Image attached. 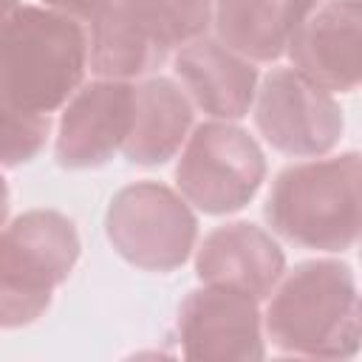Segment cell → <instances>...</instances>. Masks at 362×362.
Segmentation results:
<instances>
[{
    "instance_id": "obj_1",
    "label": "cell",
    "mask_w": 362,
    "mask_h": 362,
    "mask_svg": "<svg viewBox=\"0 0 362 362\" xmlns=\"http://www.w3.org/2000/svg\"><path fill=\"white\" fill-rule=\"evenodd\" d=\"M88 34L48 6L0 0V102L54 113L82 85Z\"/></svg>"
},
{
    "instance_id": "obj_2",
    "label": "cell",
    "mask_w": 362,
    "mask_h": 362,
    "mask_svg": "<svg viewBox=\"0 0 362 362\" xmlns=\"http://www.w3.org/2000/svg\"><path fill=\"white\" fill-rule=\"evenodd\" d=\"M269 342L280 354L351 359L359 351V294L342 260H303L280 274L263 314Z\"/></svg>"
},
{
    "instance_id": "obj_3",
    "label": "cell",
    "mask_w": 362,
    "mask_h": 362,
    "mask_svg": "<svg viewBox=\"0 0 362 362\" xmlns=\"http://www.w3.org/2000/svg\"><path fill=\"white\" fill-rule=\"evenodd\" d=\"M359 178L356 150L291 164L272 181L263 218L274 235L294 246L348 252L359 238Z\"/></svg>"
},
{
    "instance_id": "obj_4",
    "label": "cell",
    "mask_w": 362,
    "mask_h": 362,
    "mask_svg": "<svg viewBox=\"0 0 362 362\" xmlns=\"http://www.w3.org/2000/svg\"><path fill=\"white\" fill-rule=\"evenodd\" d=\"M79 260V235L57 209H28L0 229V328L40 320Z\"/></svg>"
},
{
    "instance_id": "obj_5",
    "label": "cell",
    "mask_w": 362,
    "mask_h": 362,
    "mask_svg": "<svg viewBox=\"0 0 362 362\" xmlns=\"http://www.w3.org/2000/svg\"><path fill=\"white\" fill-rule=\"evenodd\" d=\"M266 178L257 141L232 122H204L187 136L175 164V187L187 204L206 215L243 209Z\"/></svg>"
},
{
    "instance_id": "obj_6",
    "label": "cell",
    "mask_w": 362,
    "mask_h": 362,
    "mask_svg": "<svg viewBox=\"0 0 362 362\" xmlns=\"http://www.w3.org/2000/svg\"><path fill=\"white\" fill-rule=\"evenodd\" d=\"M105 232L116 255L130 266L173 272L192 255L198 221L175 189L158 181H136L110 198Z\"/></svg>"
},
{
    "instance_id": "obj_7",
    "label": "cell",
    "mask_w": 362,
    "mask_h": 362,
    "mask_svg": "<svg viewBox=\"0 0 362 362\" xmlns=\"http://www.w3.org/2000/svg\"><path fill=\"white\" fill-rule=\"evenodd\" d=\"M255 124L260 136L286 156L317 158L342 139L339 102L294 68H274L255 90Z\"/></svg>"
},
{
    "instance_id": "obj_8",
    "label": "cell",
    "mask_w": 362,
    "mask_h": 362,
    "mask_svg": "<svg viewBox=\"0 0 362 362\" xmlns=\"http://www.w3.org/2000/svg\"><path fill=\"white\" fill-rule=\"evenodd\" d=\"M246 291L204 283L178 308V339L187 359L255 362L266 356L263 317Z\"/></svg>"
},
{
    "instance_id": "obj_9",
    "label": "cell",
    "mask_w": 362,
    "mask_h": 362,
    "mask_svg": "<svg viewBox=\"0 0 362 362\" xmlns=\"http://www.w3.org/2000/svg\"><path fill=\"white\" fill-rule=\"evenodd\" d=\"M133 113V85L122 79H96L74 90L68 99L54 156L59 167L90 170L107 164L124 144Z\"/></svg>"
},
{
    "instance_id": "obj_10",
    "label": "cell",
    "mask_w": 362,
    "mask_h": 362,
    "mask_svg": "<svg viewBox=\"0 0 362 362\" xmlns=\"http://www.w3.org/2000/svg\"><path fill=\"white\" fill-rule=\"evenodd\" d=\"M362 3L325 0L291 34L286 54L291 68L328 93H354L359 88Z\"/></svg>"
},
{
    "instance_id": "obj_11",
    "label": "cell",
    "mask_w": 362,
    "mask_h": 362,
    "mask_svg": "<svg viewBox=\"0 0 362 362\" xmlns=\"http://www.w3.org/2000/svg\"><path fill=\"white\" fill-rule=\"evenodd\" d=\"M175 76L187 99L221 122L243 119L257 90L255 65L221 45L212 34H198L178 45Z\"/></svg>"
},
{
    "instance_id": "obj_12",
    "label": "cell",
    "mask_w": 362,
    "mask_h": 362,
    "mask_svg": "<svg viewBox=\"0 0 362 362\" xmlns=\"http://www.w3.org/2000/svg\"><path fill=\"white\" fill-rule=\"evenodd\" d=\"M283 272V249L269 232L249 221L212 229L195 252V274L201 283L238 288L255 300H266Z\"/></svg>"
},
{
    "instance_id": "obj_13",
    "label": "cell",
    "mask_w": 362,
    "mask_h": 362,
    "mask_svg": "<svg viewBox=\"0 0 362 362\" xmlns=\"http://www.w3.org/2000/svg\"><path fill=\"white\" fill-rule=\"evenodd\" d=\"M320 0H215L212 37L249 62H274Z\"/></svg>"
},
{
    "instance_id": "obj_14",
    "label": "cell",
    "mask_w": 362,
    "mask_h": 362,
    "mask_svg": "<svg viewBox=\"0 0 362 362\" xmlns=\"http://www.w3.org/2000/svg\"><path fill=\"white\" fill-rule=\"evenodd\" d=\"M189 124L192 105L173 79L153 76L133 85V113L122 156L139 167H158L181 150Z\"/></svg>"
},
{
    "instance_id": "obj_15",
    "label": "cell",
    "mask_w": 362,
    "mask_h": 362,
    "mask_svg": "<svg viewBox=\"0 0 362 362\" xmlns=\"http://www.w3.org/2000/svg\"><path fill=\"white\" fill-rule=\"evenodd\" d=\"M170 48L153 37L124 6L113 0L90 20L88 65L99 79H136L161 68Z\"/></svg>"
},
{
    "instance_id": "obj_16",
    "label": "cell",
    "mask_w": 362,
    "mask_h": 362,
    "mask_svg": "<svg viewBox=\"0 0 362 362\" xmlns=\"http://www.w3.org/2000/svg\"><path fill=\"white\" fill-rule=\"evenodd\" d=\"M122 6L170 51L209 31L206 0H122Z\"/></svg>"
},
{
    "instance_id": "obj_17",
    "label": "cell",
    "mask_w": 362,
    "mask_h": 362,
    "mask_svg": "<svg viewBox=\"0 0 362 362\" xmlns=\"http://www.w3.org/2000/svg\"><path fill=\"white\" fill-rule=\"evenodd\" d=\"M51 133V116L31 113L0 102V167H20L31 161Z\"/></svg>"
},
{
    "instance_id": "obj_18",
    "label": "cell",
    "mask_w": 362,
    "mask_h": 362,
    "mask_svg": "<svg viewBox=\"0 0 362 362\" xmlns=\"http://www.w3.org/2000/svg\"><path fill=\"white\" fill-rule=\"evenodd\" d=\"M48 8L68 14L74 20H93L99 11H105L113 0H42Z\"/></svg>"
},
{
    "instance_id": "obj_19",
    "label": "cell",
    "mask_w": 362,
    "mask_h": 362,
    "mask_svg": "<svg viewBox=\"0 0 362 362\" xmlns=\"http://www.w3.org/2000/svg\"><path fill=\"white\" fill-rule=\"evenodd\" d=\"M6 218H8V184L0 175V229L6 226Z\"/></svg>"
},
{
    "instance_id": "obj_20",
    "label": "cell",
    "mask_w": 362,
    "mask_h": 362,
    "mask_svg": "<svg viewBox=\"0 0 362 362\" xmlns=\"http://www.w3.org/2000/svg\"><path fill=\"white\" fill-rule=\"evenodd\" d=\"M206 3H209V14H212V3H215V0H206Z\"/></svg>"
}]
</instances>
